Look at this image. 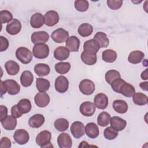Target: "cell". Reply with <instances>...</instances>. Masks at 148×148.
<instances>
[{"mask_svg":"<svg viewBox=\"0 0 148 148\" xmlns=\"http://www.w3.org/2000/svg\"><path fill=\"white\" fill-rule=\"evenodd\" d=\"M110 85L114 91L121 94L125 97H131L135 93L134 87L124 81L121 77L114 80Z\"/></svg>","mask_w":148,"mask_h":148,"instance_id":"obj_1","label":"cell"},{"mask_svg":"<svg viewBox=\"0 0 148 148\" xmlns=\"http://www.w3.org/2000/svg\"><path fill=\"white\" fill-rule=\"evenodd\" d=\"M16 56L18 61L24 64H29L32 60V53L27 47H20L16 51Z\"/></svg>","mask_w":148,"mask_h":148,"instance_id":"obj_2","label":"cell"},{"mask_svg":"<svg viewBox=\"0 0 148 148\" xmlns=\"http://www.w3.org/2000/svg\"><path fill=\"white\" fill-rule=\"evenodd\" d=\"M33 56L38 59H44L49 54V46L45 43L35 44L32 49Z\"/></svg>","mask_w":148,"mask_h":148,"instance_id":"obj_3","label":"cell"},{"mask_svg":"<svg viewBox=\"0 0 148 148\" xmlns=\"http://www.w3.org/2000/svg\"><path fill=\"white\" fill-rule=\"evenodd\" d=\"M51 138V134L47 130H44L40 132L36 137L35 142L38 145L41 147H46L51 146L50 142Z\"/></svg>","mask_w":148,"mask_h":148,"instance_id":"obj_4","label":"cell"},{"mask_svg":"<svg viewBox=\"0 0 148 148\" xmlns=\"http://www.w3.org/2000/svg\"><path fill=\"white\" fill-rule=\"evenodd\" d=\"M79 88L80 91L86 95H91L95 89L94 82L89 79L82 80L79 83Z\"/></svg>","mask_w":148,"mask_h":148,"instance_id":"obj_5","label":"cell"},{"mask_svg":"<svg viewBox=\"0 0 148 148\" xmlns=\"http://www.w3.org/2000/svg\"><path fill=\"white\" fill-rule=\"evenodd\" d=\"M51 39L56 43H61L66 41L69 38V33L67 31L62 28H59L54 30L51 35Z\"/></svg>","mask_w":148,"mask_h":148,"instance_id":"obj_6","label":"cell"},{"mask_svg":"<svg viewBox=\"0 0 148 148\" xmlns=\"http://www.w3.org/2000/svg\"><path fill=\"white\" fill-rule=\"evenodd\" d=\"M44 24L49 27H53L59 21L58 13L55 10H49L43 16Z\"/></svg>","mask_w":148,"mask_h":148,"instance_id":"obj_7","label":"cell"},{"mask_svg":"<svg viewBox=\"0 0 148 148\" xmlns=\"http://www.w3.org/2000/svg\"><path fill=\"white\" fill-rule=\"evenodd\" d=\"M13 139L17 144L23 145L29 141V134L24 129H18L14 132Z\"/></svg>","mask_w":148,"mask_h":148,"instance_id":"obj_8","label":"cell"},{"mask_svg":"<svg viewBox=\"0 0 148 148\" xmlns=\"http://www.w3.org/2000/svg\"><path fill=\"white\" fill-rule=\"evenodd\" d=\"M56 90L60 93L65 92L69 87V82L68 79L64 76H58L54 83Z\"/></svg>","mask_w":148,"mask_h":148,"instance_id":"obj_9","label":"cell"},{"mask_svg":"<svg viewBox=\"0 0 148 148\" xmlns=\"http://www.w3.org/2000/svg\"><path fill=\"white\" fill-rule=\"evenodd\" d=\"M70 130L73 137L76 139L82 137L85 133V127L83 123L79 121L73 122L71 126Z\"/></svg>","mask_w":148,"mask_h":148,"instance_id":"obj_10","label":"cell"},{"mask_svg":"<svg viewBox=\"0 0 148 148\" xmlns=\"http://www.w3.org/2000/svg\"><path fill=\"white\" fill-rule=\"evenodd\" d=\"M95 109L96 107L94 103L90 101H86L80 105L79 110L81 114L83 116L90 117L94 114Z\"/></svg>","mask_w":148,"mask_h":148,"instance_id":"obj_11","label":"cell"},{"mask_svg":"<svg viewBox=\"0 0 148 148\" xmlns=\"http://www.w3.org/2000/svg\"><path fill=\"white\" fill-rule=\"evenodd\" d=\"M49 39V35L47 32L43 31L34 32L31 35V42L35 44L45 43Z\"/></svg>","mask_w":148,"mask_h":148,"instance_id":"obj_12","label":"cell"},{"mask_svg":"<svg viewBox=\"0 0 148 148\" xmlns=\"http://www.w3.org/2000/svg\"><path fill=\"white\" fill-rule=\"evenodd\" d=\"M34 101L37 106L45 108L47 106L50 102V97L45 92H39L35 95Z\"/></svg>","mask_w":148,"mask_h":148,"instance_id":"obj_13","label":"cell"},{"mask_svg":"<svg viewBox=\"0 0 148 148\" xmlns=\"http://www.w3.org/2000/svg\"><path fill=\"white\" fill-rule=\"evenodd\" d=\"M21 29V24L20 21L16 18L13 19L11 22L8 23L6 27V32L11 35H17L20 32Z\"/></svg>","mask_w":148,"mask_h":148,"instance_id":"obj_14","label":"cell"},{"mask_svg":"<svg viewBox=\"0 0 148 148\" xmlns=\"http://www.w3.org/2000/svg\"><path fill=\"white\" fill-rule=\"evenodd\" d=\"M98 43L94 39L86 40L83 45L84 51L90 54H96L99 50Z\"/></svg>","mask_w":148,"mask_h":148,"instance_id":"obj_15","label":"cell"},{"mask_svg":"<svg viewBox=\"0 0 148 148\" xmlns=\"http://www.w3.org/2000/svg\"><path fill=\"white\" fill-rule=\"evenodd\" d=\"M57 143L60 148H71L72 146V140L69 134L62 132L57 138Z\"/></svg>","mask_w":148,"mask_h":148,"instance_id":"obj_16","label":"cell"},{"mask_svg":"<svg viewBox=\"0 0 148 148\" xmlns=\"http://www.w3.org/2000/svg\"><path fill=\"white\" fill-rule=\"evenodd\" d=\"M110 127L117 131H123L127 125V121L119 116H113L110 120Z\"/></svg>","mask_w":148,"mask_h":148,"instance_id":"obj_17","label":"cell"},{"mask_svg":"<svg viewBox=\"0 0 148 148\" xmlns=\"http://www.w3.org/2000/svg\"><path fill=\"white\" fill-rule=\"evenodd\" d=\"M94 105L96 108L99 109H105L108 105V98L103 93L97 94L94 99Z\"/></svg>","mask_w":148,"mask_h":148,"instance_id":"obj_18","label":"cell"},{"mask_svg":"<svg viewBox=\"0 0 148 148\" xmlns=\"http://www.w3.org/2000/svg\"><path fill=\"white\" fill-rule=\"evenodd\" d=\"M0 121L3 128L7 131L13 130L16 127L17 120L12 115H7Z\"/></svg>","mask_w":148,"mask_h":148,"instance_id":"obj_19","label":"cell"},{"mask_svg":"<svg viewBox=\"0 0 148 148\" xmlns=\"http://www.w3.org/2000/svg\"><path fill=\"white\" fill-rule=\"evenodd\" d=\"M85 132L87 136L91 139L97 138L99 134L98 125L94 123H88L85 127Z\"/></svg>","mask_w":148,"mask_h":148,"instance_id":"obj_20","label":"cell"},{"mask_svg":"<svg viewBox=\"0 0 148 148\" xmlns=\"http://www.w3.org/2000/svg\"><path fill=\"white\" fill-rule=\"evenodd\" d=\"M45 117L41 114H35L31 116L28 120L29 127L34 128L40 127L45 123Z\"/></svg>","mask_w":148,"mask_h":148,"instance_id":"obj_21","label":"cell"},{"mask_svg":"<svg viewBox=\"0 0 148 148\" xmlns=\"http://www.w3.org/2000/svg\"><path fill=\"white\" fill-rule=\"evenodd\" d=\"M54 57L59 61H64L66 60L70 55L69 50L64 46H59L57 47L54 51Z\"/></svg>","mask_w":148,"mask_h":148,"instance_id":"obj_22","label":"cell"},{"mask_svg":"<svg viewBox=\"0 0 148 148\" xmlns=\"http://www.w3.org/2000/svg\"><path fill=\"white\" fill-rule=\"evenodd\" d=\"M80 46V40L76 36H71L66 41V47L69 51L77 52Z\"/></svg>","mask_w":148,"mask_h":148,"instance_id":"obj_23","label":"cell"},{"mask_svg":"<svg viewBox=\"0 0 148 148\" xmlns=\"http://www.w3.org/2000/svg\"><path fill=\"white\" fill-rule=\"evenodd\" d=\"M5 68L8 75L14 76L17 75L20 71L19 65L14 61L9 60L5 62Z\"/></svg>","mask_w":148,"mask_h":148,"instance_id":"obj_24","label":"cell"},{"mask_svg":"<svg viewBox=\"0 0 148 148\" xmlns=\"http://www.w3.org/2000/svg\"><path fill=\"white\" fill-rule=\"evenodd\" d=\"M145 54L140 50L132 51L128 57V61L129 62L133 64H137L140 63L144 58Z\"/></svg>","mask_w":148,"mask_h":148,"instance_id":"obj_25","label":"cell"},{"mask_svg":"<svg viewBox=\"0 0 148 148\" xmlns=\"http://www.w3.org/2000/svg\"><path fill=\"white\" fill-rule=\"evenodd\" d=\"M8 88V93L9 95H14L19 93L20 90V86L16 81L12 79H8L5 80Z\"/></svg>","mask_w":148,"mask_h":148,"instance_id":"obj_26","label":"cell"},{"mask_svg":"<svg viewBox=\"0 0 148 148\" xmlns=\"http://www.w3.org/2000/svg\"><path fill=\"white\" fill-rule=\"evenodd\" d=\"M113 108L117 113L124 114L128 110V106L127 103L123 99H116L113 102Z\"/></svg>","mask_w":148,"mask_h":148,"instance_id":"obj_27","label":"cell"},{"mask_svg":"<svg viewBox=\"0 0 148 148\" xmlns=\"http://www.w3.org/2000/svg\"><path fill=\"white\" fill-rule=\"evenodd\" d=\"M34 81L33 74L29 71H24L20 76V82L24 87L30 86Z\"/></svg>","mask_w":148,"mask_h":148,"instance_id":"obj_28","label":"cell"},{"mask_svg":"<svg viewBox=\"0 0 148 148\" xmlns=\"http://www.w3.org/2000/svg\"><path fill=\"white\" fill-rule=\"evenodd\" d=\"M44 24L43 16L40 13H34L30 18V25L34 28H39Z\"/></svg>","mask_w":148,"mask_h":148,"instance_id":"obj_29","label":"cell"},{"mask_svg":"<svg viewBox=\"0 0 148 148\" xmlns=\"http://www.w3.org/2000/svg\"><path fill=\"white\" fill-rule=\"evenodd\" d=\"M34 71L38 76L43 77L46 76L50 73V68L47 64L39 63L35 65Z\"/></svg>","mask_w":148,"mask_h":148,"instance_id":"obj_30","label":"cell"},{"mask_svg":"<svg viewBox=\"0 0 148 148\" xmlns=\"http://www.w3.org/2000/svg\"><path fill=\"white\" fill-rule=\"evenodd\" d=\"M94 39L98 43L100 48L107 47L109 44V40L106 34L103 32H98L96 33L94 36Z\"/></svg>","mask_w":148,"mask_h":148,"instance_id":"obj_31","label":"cell"},{"mask_svg":"<svg viewBox=\"0 0 148 148\" xmlns=\"http://www.w3.org/2000/svg\"><path fill=\"white\" fill-rule=\"evenodd\" d=\"M117 53L112 49H107L104 50L102 54V60L106 62L112 63L117 59Z\"/></svg>","mask_w":148,"mask_h":148,"instance_id":"obj_32","label":"cell"},{"mask_svg":"<svg viewBox=\"0 0 148 148\" xmlns=\"http://www.w3.org/2000/svg\"><path fill=\"white\" fill-rule=\"evenodd\" d=\"M80 58L82 61L87 65H93L97 61L96 54H90L84 51L82 53Z\"/></svg>","mask_w":148,"mask_h":148,"instance_id":"obj_33","label":"cell"},{"mask_svg":"<svg viewBox=\"0 0 148 148\" xmlns=\"http://www.w3.org/2000/svg\"><path fill=\"white\" fill-rule=\"evenodd\" d=\"M19 110L22 114H26L29 112L32 108L31 101L27 98H23L19 101L17 104Z\"/></svg>","mask_w":148,"mask_h":148,"instance_id":"obj_34","label":"cell"},{"mask_svg":"<svg viewBox=\"0 0 148 148\" xmlns=\"http://www.w3.org/2000/svg\"><path fill=\"white\" fill-rule=\"evenodd\" d=\"M93 31L92 26L88 23H83L78 28V34L82 37H87L91 35Z\"/></svg>","mask_w":148,"mask_h":148,"instance_id":"obj_35","label":"cell"},{"mask_svg":"<svg viewBox=\"0 0 148 148\" xmlns=\"http://www.w3.org/2000/svg\"><path fill=\"white\" fill-rule=\"evenodd\" d=\"M50 82L44 78L39 77L36 80V87L39 92H46L50 88Z\"/></svg>","mask_w":148,"mask_h":148,"instance_id":"obj_36","label":"cell"},{"mask_svg":"<svg viewBox=\"0 0 148 148\" xmlns=\"http://www.w3.org/2000/svg\"><path fill=\"white\" fill-rule=\"evenodd\" d=\"M134 103L139 106H143L147 103V96L142 92H136L132 96Z\"/></svg>","mask_w":148,"mask_h":148,"instance_id":"obj_37","label":"cell"},{"mask_svg":"<svg viewBox=\"0 0 148 148\" xmlns=\"http://www.w3.org/2000/svg\"><path fill=\"white\" fill-rule=\"evenodd\" d=\"M110 115L106 112L100 113L97 117V123L101 127H106L110 123Z\"/></svg>","mask_w":148,"mask_h":148,"instance_id":"obj_38","label":"cell"},{"mask_svg":"<svg viewBox=\"0 0 148 148\" xmlns=\"http://www.w3.org/2000/svg\"><path fill=\"white\" fill-rule=\"evenodd\" d=\"M54 126L58 131L63 132L68 130L69 127V122L65 119L60 118L54 121Z\"/></svg>","mask_w":148,"mask_h":148,"instance_id":"obj_39","label":"cell"},{"mask_svg":"<svg viewBox=\"0 0 148 148\" xmlns=\"http://www.w3.org/2000/svg\"><path fill=\"white\" fill-rule=\"evenodd\" d=\"M54 68L58 73L64 75L69 71L71 69V64L68 62H60L56 64Z\"/></svg>","mask_w":148,"mask_h":148,"instance_id":"obj_40","label":"cell"},{"mask_svg":"<svg viewBox=\"0 0 148 148\" xmlns=\"http://www.w3.org/2000/svg\"><path fill=\"white\" fill-rule=\"evenodd\" d=\"M120 77H121V76L119 72L114 69H111L107 71L105 75V80L109 84H110L114 80Z\"/></svg>","mask_w":148,"mask_h":148,"instance_id":"obj_41","label":"cell"},{"mask_svg":"<svg viewBox=\"0 0 148 148\" xmlns=\"http://www.w3.org/2000/svg\"><path fill=\"white\" fill-rule=\"evenodd\" d=\"M75 9L80 12H84L87 10L89 7L88 2L86 0H76L75 1Z\"/></svg>","mask_w":148,"mask_h":148,"instance_id":"obj_42","label":"cell"},{"mask_svg":"<svg viewBox=\"0 0 148 148\" xmlns=\"http://www.w3.org/2000/svg\"><path fill=\"white\" fill-rule=\"evenodd\" d=\"M118 131L112 128L110 126L107 127L104 130L103 135L104 137L108 140H113L118 136Z\"/></svg>","mask_w":148,"mask_h":148,"instance_id":"obj_43","label":"cell"},{"mask_svg":"<svg viewBox=\"0 0 148 148\" xmlns=\"http://www.w3.org/2000/svg\"><path fill=\"white\" fill-rule=\"evenodd\" d=\"M0 19L2 24L10 23L13 20V15L9 11L3 10L0 12Z\"/></svg>","mask_w":148,"mask_h":148,"instance_id":"obj_44","label":"cell"},{"mask_svg":"<svg viewBox=\"0 0 148 148\" xmlns=\"http://www.w3.org/2000/svg\"><path fill=\"white\" fill-rule=\"evenodd\" d=\"M107 5L108 7L112 10H117L120 9L123 5V1L108 0Z\"/></svg>","mask_w":148,"mask_h":148,"instance_id":"obj_45","label":"cell"},{"mask_svg":"<svg viewBox=\"0 0 148 148\" xmlns=\"http://www.w3.org/2000/svg\"><path fill=\"white\" fill-rule=\"evenodd\" d=\"M12 146V142L10 139L6 136L2 137L0 140L1 148H9Z\"/></svg>","mask_w":148,"mask_h":148,"instance_id":"obj_46","label":"cell"},{"mask_svg":"<svg viewBox=\"0 0 148 148\" xmlns=\"http://www.w3.org/2000/svg\"><path fill=\"white\" fill-rule=\"evenodd\" d=\"M0 39H1V49H0V51L2 52V51H4L5 50H7V49L9 47V41L8 40L2 36H0Z\"/></svg>","mask_w":148,"mask_h":148,"instance_id":"obj_47","label":"cell"},{"mask_svg":"<svg viewBox=\"0 0 148 148\" xmlns=\"http://www.w3.org/2000/svg\"><path fill=\"white\" fill-rule=\"evenodd\" d=\"M11 114L13 116H14L16 119L20 117L23 115L22 113L19 110L17 105H14L12 107V108H11Z\"/></svg>","mask_w":148,"mask_h":148,"instance_id":"obj_48","label":"cell"},{"mask_svg":"<svg viewBox=\"0 0 148 148\" xmlns=\"http://www.w3.org/2000/svg\"><path fill=\"white\" fill-rule=\"evenodd\" d=\"M0 113H1V117L0 120L4 119L8 115V109L5 106L1 105L0 106Z\"/></svg>","mask_w":148,"mask_h":148,"instance_id":"obj_49","label":"cell"},{"mask_svg":"<svg viewBox=\"0 0 148 148\" xmlns=\"http://www.w3.org/2000/svg\"><path fill=\"white\" fill-rule=\"evenodd\" d=\"M6 91H8V88L6 84L5 81H1V97L2 98L3 95L6 94Z\"/></svg>","mask_w":148,"mask_h":148,"instance_id":"obj_50","label":"cell"},{"mask_svg":"<svg viewBox=\"0 0 148 148\" xmlns=\"http://www.w3.org/2000/svg\"><path fill=\"white\" fill-rule=\"evenodd\" d=\"M147 69H146L144 71H143L140 75V77L143 80H147L148 79V75H147Z\"/></svg>","mask_w":148,"mask_h":148,"instance_id":"obj_51","label":"cell"},{"mask_svg":"<svg viewBox=\"0 0 148 148\" xmlns=\"http://www.w3.org/2000/svg\"><path fill=\"white\" fill-rule=\"evenodd\" d=\"M147 82H141L139 84V86L140 87V88L144 90V91H147Z\"/></svg>","mask_w":148,"mask_h":148,"instance_id":"obj_52","label":"cell"}]
</instances>
